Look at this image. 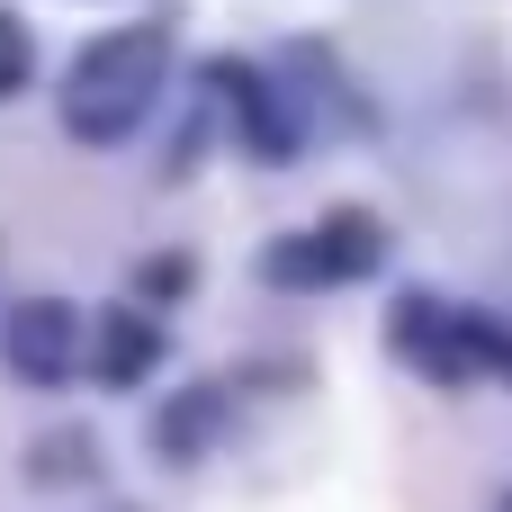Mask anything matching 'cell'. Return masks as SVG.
I'll use <instances>...</instances> for the list:
<instances>
[{
    "label": "cell",
    "instance_id": "1",
    "mask_svg": "<svg viewBox=\"0 0 512 512\" xmlns=\"http://www.w3.org/2000/svg\"><path fill=\"white\" fill-rule=\"evenodd\" d=\"M153 81H162V36H99L63 72V126L81 144H108L153 108Z\"/></svg>",
    "mask_w": 512,
    "mask_h": 512
},
{
    "label": "cell",
    "instance_id": "2",
    "mask_svg": "<svg viewBox=\"0 0 512 512\" xmlns=\"http://www.w3.org/2000/svg\"><path fill=\"white\" fill-rule=\"evenodd\" d=\"M72 342H81V315L63 306V297H27V306H9V369L18 378H63L72 369Z\"/></svg>",
    "mask_w": 512,
    "mask_h": 512
},
{
    "label": "cell",
    "instance_id": "3",
    "mask_svg": "<svg viewBox=\"0 0 512 512\" xmlns=\"http://www.w3.org/2000/svg\"><path fill=\"white\" fill-rule=\"evenodd\" d=\"M369 261H378V225H360V216H333L324 234L279 243V279H351Z\"/></svg>",
    "mask_w": 512,
    "mask_h": 512
},
{
    "label": "cell",
    "instance_id": "4",
    "mask_svg": "<svg viewBox=\"0 0 512 512\" xmlns=\"http://www.w3.org/2000/svg\"><path fill=\"white\" fill-rule=\"evenodd\" d=\"M144 369H153V324L108 315V324H99V378H108V387H135Z\"/></svg>",
    "mask_w": 512,
    "mask_h": 512
},
{
    "label": "cell",
    "instance_id": "5",
    "mask_svg": "<svg viewBox=\"0 0 512 512\" xmlns=\"http://www.w3.org/2000/svg\"><path fill=\"white\" fill-rule=\"evenodd\" d=\"M18 81H27V27H18V18L0 9V99H9Z\"/></svg>",
    "mask_w": 512,
    "mask_h": 512
}]
</instances>
